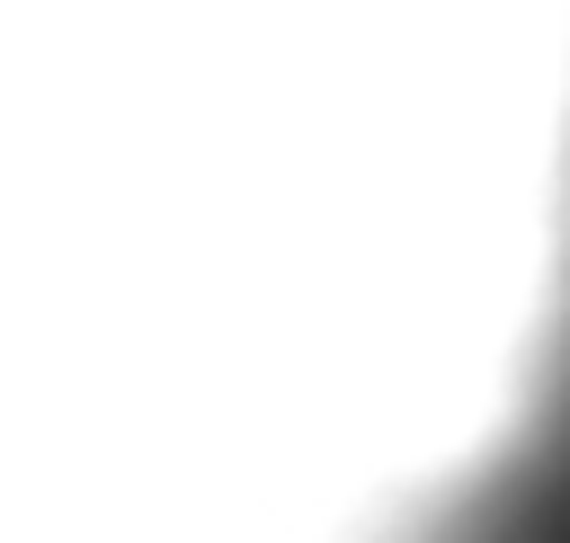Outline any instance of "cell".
I'll return each instance as SVG.
<instances>
[{"label":"cell","mask_w":570,"mask_h":543,"mask_svg":"<svg viewBox=\"0 0 570 543\" xmlns=\"http://www.w3.org/2000/svg\"><path fill=\"white\" fill-rule=\"evenodd\" d=\"M401 543H570V294L508 436L463 463Z\"/></svg>","instance_id":"6da1fadb"}]
</instances>
